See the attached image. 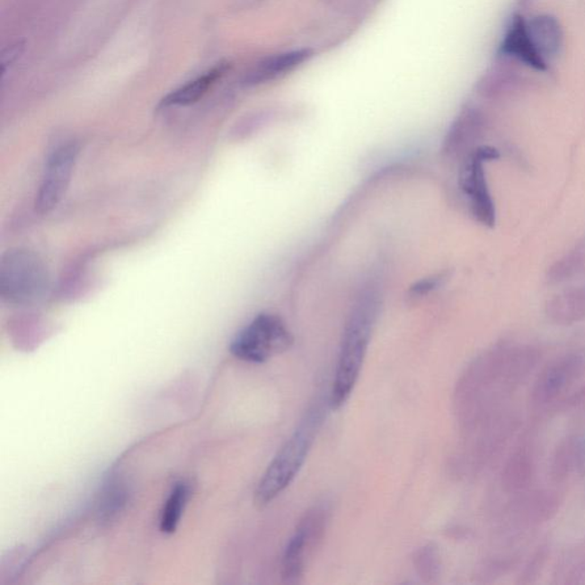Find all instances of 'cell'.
Returning <instances> with one entry per match:
<instances>
[{
  "mask_svg": "<svg viewBox=\"0 0 585 585\" xmlns=\"http://www.w3.org/2000/svg\"><path fill=\"white\" fill-rule=\"evenodd\" d=\"M79 146L66 143L50 154L36 196V210L40 216L53 212L61 203L73 178Z\"/></svg>",
  "mask_w": 585,
  "mask_h": 585,
  "instance_id": "cell-7",
  "label": "cell"
},
{
  "mask_svg": "<svg viewBox=\"0 0 585 585\" xmlns=\"http://www.w3.org/2000/svg\"><path fill=\"white\" fill-rule=\"evenodd\" d=\"M378 308L380 303L376 294L372 292L361 297L353 306L345 326L333 386L328 401L333 410L342 407L355 389L376 327Z\"/></svg>",
  "mask_w": 585,
  "mask_h": 585,
  "instance_id": "cell-1",
  "label": "cell"
},
{
  "mask_svg": "<svg viewBox=\"0 0 585 585\" xmlns=\"http://www.w3.org/2000/svg\"><path fill=\"white\" fill-rule=\"evenodd\" d=\"M485 128L486 120L482 112L475 109L463 111L446 136L443 153L449 157L470 154L474 149V143L482 137Z\"/></svg>",
  "mask_w": 585,
  "mask_h": 585,
  "instance_id": "cell-8",
  "label": "cell"
},
{
  "mask_svg": "<svg viewBox=\"0 0 585 585\" xmlns=\"http://www.w3.org/2000/svg\"><path fill=\"white\" fill-rule=\"evenodd\" d=\"M226 66H214L208 73L200 75L195 81L185 84L178 90L173 91L164 98L161 102L162 108L174 107V105H189L197 102L203 98L210 87L220 79L226 73Z\"/></svg>",
  "mask_w": 585,
  "mask_h": 585,
  "instance_id": "cell-12",
  "label": "cell"
},
{
  "mask_svg": "<svg viewBox=\"0 0 585 585\" xmlns=\"http://www.w3.org/2000/svg\"><path fill=\"white\" fill-rule=\"evenodd\" d=\"M293 342L292 333L279 317L261 314L235 336L230 351L247 363L262 364L288 351Z\"/></svg>",
  "mask_w": 585,
  "mask_h": 585,
  "instance_id": "cell-4",
  "label": "cell"
},
{
  "mask_svg": "<svg viewBox=\"0 0 585 585\" xmlns=\"http://www.w3.org/2000/svg\"><path fill=\"white\" fill-rule=\"evenodd\" d=\"M581 263H582V259H581L579 253H571L570 255H566L565 258L558 261L551 269L550 280L554 281V283L566 280L567 278L574 275Z\"/></svg>",
  "mask_w": 585,
  "mask_h": 585,
  "instance_id": "cell-15",
  "label": "cell"
},
{
  "mask_svg": "<svg viewBox=\"0 0 585 585\" xmlns=\"http://www.w3.org/2000/svg\"><path fill=\"white\" fill-rule=\"evenodd\" d=\"M530 40L543 58L557 56L563 46V31L558 21L550 15L536 16L527 23Z\"/></svg>",
  "mask_w": 585,
  "mask_h": 585,
  "instance_id": "cell-11",
  "label": "cell"
},
{
  "mask_svg": "<svg viewBox=\"0 0 585 585\" xmlns=\"http://www.w3.org/2000/svg\"><path fill=\"white\" fill-rule=\"evenodd\" d=\"M49 288L45 264L28 250L8 251L0 264V294L4 300L27 305L43 298Z\"/></svg>",
  "mask_w": 585,
  "mask_h": 585,
  "instance_id": "cell-3",
  "label": "cell"
},
{
  "mask_svg": "<svg viewBox=\"0 0 585 585\" xmlns=\"http://www.w3.org/2000/svg\"><path fill=\"white\" fill-rule=\"evenodd\" d=\"M325 418V408L317 403L306 412L293 435L273 458L255 491V502L260 507L271 503L296 479Z\"/></svg>",
  "mask_w": 585,
  "mask_h": 585,
  "instance_id": "cell-2",
  "label": "cell"
},
{
  "mask_svg": "<svg viewBox=\"0 0 585 585\" xmlns=\"http://www.w3.org/2000/svg\"><path fill=\"white\" fill-rule=\"evenodd\" d=\"M546 311L557 323L572 324L581 321L585 317V288H571L551 298Z\"/></svg>",
  "mask_w": 585,
  "mask_h": 585,
  "instance_id": "cell-13",
  "label": "cell"
},
{
  "mask_svg": "<svg viewBox=\"0 0 585 585\" xmlns=\"http://www.w3.org/2000/svg\"><path fill=\"white\" fill-rule=\"evenodd\" d=\"M311 57L313 50L305 49L264 58L247 74L245 84L248 86H255L272 81L297 68Z\"/></svg>",
  "mask_w": 585,
  "mask_h": 585,
  "instance_id": "cell-9",
  "label": "cell"
},
{
  "mask_svg": "<svg viewBox=\"0 0 585 585\" xmlns=\"http://www.w3.org/2000/svg\"><path fill=\"white\" fill-rule=\"evenodd\" d=\"M502 50L505 54L523 61L525 65L538 71L546 69V63L537 52L527 31V23L521 19L513 21L510 29L504 38Z\"/></svg>",
  "mask_w": 585,
  "mask_h": 585,
  "instance_id": "cell-10",
  "label": "cell"
},
{
  "mask_svg": "<svg viewBox=\"0 0 585 585\" xmlns=\"http://www.w3.org/2000/svg\"><path fill=\"white\" fill-rule=\"evenodd\" d=\"M328 510L325 507H315L306 513L289 538L281 562V574L286 582H297L305 573L306 559L315 545L321 540L326 528Z\"/></svg>",
  "mask_w": 585,
  "mask_h": 585,
  "instance_id": "cell-6",
  "label": "cell"
},
{
  "mask_svg": "<svg viewBox=\"0 0 585 585\" xmlns=\"http://www.w3.org/2000/svg\"><path fill=\"white\" fill-rule=\"evenodd\" d=\"M445 280L444 273L441 275L431 276L428 278H423L412 286L410 289V294L413 297H422L428 296L429 293H431L432 290H435L437 288H439L443 281Z\"/></svg>",
  "mask_w": 585,
  "mask_h": 585,
  "instance_id": "cell-16",
  "label": "cell"
},
{
  "mask_svg": "<svg viewBox=\"0 0 585 585\" xmlns=\"http://www.w3.org/2000/svg\"><path fill=\"white\" fill-rule=\"evenodd\" d=\"M500 157L499 150L493 146H477L466 155L460 172V187L470 199L474 217L486 226H494L496 210L483 164Z\"/></svg>",
  "mask_w": 585,
  "mask_h": 585,
  "instance_id": "cell-5",
  "label": "cell"
},
{
  "mask_svg": "<svg viewBox=\"0 0 585 585\" xmlns=\"http://www.w3.org/2000/svg\"><path fill=\"white\" fill-rule=\"evenodd\" d=\"M191 496V486L187 482L176 483L166 501L161 516L163 533H174L180 524L185 505Z\"/></svg>",
  "mask_w": 585,
  "mask_h": 585,
  "instance_id": "cell-14",
  "label": "cell"
}]
</instances>
